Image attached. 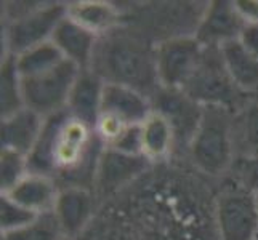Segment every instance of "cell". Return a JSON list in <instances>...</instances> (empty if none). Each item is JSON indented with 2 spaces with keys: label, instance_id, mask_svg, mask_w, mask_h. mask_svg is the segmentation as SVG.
I'll list each match as a JSON object with an SVG mask.
<instances>
[{
  "label": "cell",
  "instance_id": "1",
  "mask_svg": "<svg viewBox=\"0 0 258 240\" xmlns=\"http://www.w3.org/2000/svg\"><path fill=\"white\" fill-rule=\"evenodd\" d=\"M234 114L220 106H204L199 127L189 143L192 164L212 178L223 176L236 164Z\"/></svg>",
  "mask_w": 258,
  "mask_h": 240
},
{
  "label": "cell",
  "instance_id": "2",
  "mask_svg": "<svg viewBox=\"0 0 258 240\" xmlns=\"http://www.w3.org/2000/svg\"><path fill=\"white\" fill-rule=\"evenodd\" d=\"M183 92L201 106H220L233 112L250 100L229 77L218 47H206L201 64Z\"/></svg>",
  "mask_w": 258,
  "mask_h": 240
},
{
  "label": "cell",
  "instance_id": "3",
  "mask_svg": "<svg viewBox=\"0 0 258 240\" xmlns=\"http://www.w3.org/2000/svg\"><path fill=\"white\" fill-rule=\"evenodd\" d=\"M81 67L63 59L58 66L34 77L21 78L24 106L42 117H50L68 108V100Z\"/></svg>",
  "mask_w": 258,
  "mask_h": 240
},
{
  "label": "cell",
  "instance_id": "4",
  "mask_svg": "<svg viewBox=\"0 0 258 240\" xmlns=\"http://www.w3.org/2000/svg\"><path fill=\"white\" fill-rule=\"evenodd\" d=\"M100 64L104 72L100 75L104 82H117L130 85L141 90V85H153L151 80L157 82L156 56L151 58L145 50L128 40H111L104 50H101ZM159 85V82H157Z\"/></svg>",
  "mask_w": 258,
  "mask_h": 240
},
{
  "label": "cell",
  "instance_id": "5",
  "mask_svg": "<svg viewBox=\"0 0 258 240\" xmlns=\"http://www.w3.org/2000/svg\"><path fill=\"white\" fill-rule=\"evenodd\" d=\"M206 47L196 35L173 37L156 48V74L159 87L183 90L201 64Z\"/></svg>",
  "mask_w": 258,
  "mask_h": 240
},
{
  "label": "cell",
  "instance_id": "6",
  "mask_svg": "<svg viewBox=\"0 0 258 240\" xmlns=\"http://www.w3.org/2000/svg\"><path fill=\"white\" fill-rule=\"evenodd\" d=\"M68 15V5L50 4L32 8L21 16H16L8 24L5 32V55H20L42 43L50 42L58 24Z\"/></svg>",
  "mask_w": 258,
  "mask_h": 240
},
{
  "label": "cell",
  "instance_id": "7",
  "mask_svg": "<svg viewBox=\"0 0 258 240\" xmlns=\"http://www.w3.org/2000/svg\"><path fill=\"white\" fill-rule=\"evenodd\" d=\"M215 221L220 240H255L258 210L253 192L241 186L223 191L215 200Z\"/></svg>",
  "mask_w": 258,
  "mask_h": 240
},
{
  "label": "cell",
  "instance_id": "8",
  "mask_svg": "<svg viewBox=\"0 0 258 240\" xmlns=\"http://www.w3.org/2000/svg\"><path fill=\"white\" fill-rule=\"evenodd\" d=\"M149 167L151 160L143 154L130 155L104 146L96 164L93 186L98 194L106 197L137 180Z\"/></svg>",
  "mask_w": 258,
  "mask_h": 240
},
{
  "label": "cell",
  "instance_id": "9",
  "mask_svg": "<svg viewBox=\"0 0 258 240\" xmlns=\"http://www.w3.org/2000/svg\"><path fill=\"white\" fill-rule=\"evenodd\" d=\"M153 109L170 122L175 141H184L189 147L194 133L199 127L204 106L191 100L183 90H168L159 87Z\"/></svg>",
  "mask_w": 258,
  "mask_h": 240
},
{
  "label": "cell",
  "instance_id": "10",
  "mask_svg": "<svg viewBox=\"0 0 258 240\" xmlns=\"http://www.w3.org/2000/svg\"><path fill=\"white\" fill-rule=\"evenodd\" d=\"M148 96L130 85L106 82L101 98V115L120 122L122 125H141L153 112Z\"/></svg>",
  "mask_w": 258,
  "mask_h": 240
},
{
  "label": "cell",
  "instance_id": "11",
  "mask_svg": "<svg viewBox=\"0 0 258 240\" xmlns=\"http://www.w3.org/2000/svg\"><path fill=\"white\" fill-rule=\"evenodd\" d=\"M93 194L90 189L81 186H64L59 188L58 197L53 207L61 232L66 237H76L85 229L93 216Z\"/></svg>",
  "mask_w": 258,
  "mask_h": 240
},
{
  "label": "cell",
  "instance_id": "12",
  "mask_svg": "<svg viewBox=\"0 0 258 240\" xmlns=\"http://www.w3.org/2000/svg\"><path fill=\"white\" fill-rule=\"evenodd\" d=\"M245 21L236 10L234 2H212L196 32L204 47H220L229 40L239 39Z\"/></svg>",
  "mask_w": 258,
  "mask_h": 240
},
{
  "label": "cell",
  "instance_id": "13",
  "mask_svg": "<svg viewBox=\"0 0 258 240\" xmlns=\"http://www.w3.org/2000/svg\"><path fill=\"white\" fill-rule=\"evenodd\" d=\"M104 78L93 69L81 70L68 100V112L71 117L82 122L92 131L96 130L101 115V98L104 88Z\"/></svg>",
  "mask_w": 258,
  "mask_h": 240
},
{
  "label": "cell",
  "instance_id": "14",
  "mask_svg": "<svg viewBox=\"0 0 258 240\" xmlns=\"http://www.w3.org/2000/svg\"><path fill=\"white\" fill-rule=\"evenodd\" d=\"M51 42L66 59L82 70L90 69L98 47V34L88 31L68 15L55 29Z\"/></svg>",
  "mask_w": 258,
  "mask_h": 240
},
{
  "label": "cell",
  "instance_id": "15",
  "mask_svg": "<svg viewBox=\"0 0 258 240\" xmlns=\"http://www.w3.org/2000/svg\"><path fill=\"white\" fill-rule=\"evenodd\" d=\"M45 117L24 108L2 119V147L29 155L42 133Z\"/></svg>",
  "mask_w": 258,
  "mask_h": 240
},
{
  "label": "cell",
  "instance_id": "16",
  "mask_svg": "<svg viewBox=\"0 0 258 240\" xmlns=\"http://www.w3.org/2000/svg\"><path fill=\"white\" fill-rule=\"evenodd\" d=\"M58 192L59 188L55 183V178L28 173L12 191L5 192V195L20 203L21 207L37 215H43V213L53 211Z\"/></svg>",
  "mask_w": 258,
  "mask_h": 240
},
{
  "label": "cell",
  "instance_id": "17",
  "mask_svg": "<svg viewBox=\"0 0 258 240\" xmlns=\"http://www.w3.org/2000/svg\"><path fill=\"white\" fill-rule=\"evenodd\" d=\"M218 48L225 67L236 87L244 95L258 98V59L242 47L239 39L229 40Z\"/></svg>",
  "mask_w": 258,
  "mask_h": 240
},
{
  "label": "cell",
  "instance_id": "18",
  "mask_svg": "<svg viewBox=\"0 0 258 240\" xmlns=\"http://www.w3.org/2000/svg\"><path fill=\"white\" fill-rule=\"evenodd\" d=\"M141 141H143V155H146L151 162L167 157L175 143V133L170 122L162 114L153 111L141 123Z\"/></svg>",
  "mask_w": 258,
  "mask_h": 240
},
{
  "label": "cell",
  "instance_id": "19",
  "mask_svg": "<svg viewBox=\"0 0 258 240\" xmlns=\"http://www.w3.org/2000/svg\"><path fill=\"white\" fill-rule=\"evenodd\" d=\"M234 144L237 158L258 154V98H250L234 114Z\"/></svg>",
  "mask_w": 258,
  "mask_h": 240
},
{
  "label": "cell",
  "instance_id": "20",
  "mask_svg": "<svg viewBox=\"0 0 258 240\" xmlns=\"http://www.w3.org/2000/svg\"><path fill=\"white\" fill-rule=\"evenodd\" d=\"M68 16L88 31L101 34L117 24V10L106 2H77L68 5Z\"/></svg>",
  "mask_w": 258,
  "mask_h": 240
},
{
  "label": "cell",
  "instance_id": "21",
  "mask_svg": "<svg viewBox=\"0 0 258 240\" xmlns=\"http://www.w3.org/2000/svg\"><path fill=\"white\" fill-rule=\"evenodd\" d=\"M63 59H66V58L61 55V51L51 40L42 43V45L34 47V48L26 50L15 56L16 67H18V72H20L21 78L34 77L42 72H47V70L58 66Z\"/></svg>",
  "mask_w": 258,
  "mask_h": 240
},
{
  "label": "cell",
  "instance_id": "22",
  "mask_svg": "<svg viewBox=\"0 0 258 240\" xmlns=\"http://www.w3.org/2000/svg\"><path fill=\"white\" fill-rule=\"evenodd\" d=\"M0 95H2V100H0V104H2V119L24 108L21 75L18 72L16 61L13 55H5V59L2 61V85H0Z\"/></svg>",
  "mask_w": 258,
  "mask_h": 240
},
{
  "label": "cell",
  "instance_id": "23",
  "mask_svg": "<svg viewBox=\"0 0 258 240\" xmlns=\"http://www.w3.org/2000/svg\"><path fill=\"white\" fill-rule=\"evenodd\" d=\"M63 237L53 211L43 213L29 226L2 234V240H61Z\"/></svg>",
  "mask_w": 258,
  "mask_h": 240
},
{
  "label": "cell",
  "instance_id": "24",
  "mask_svg": "<svg viewBox=\"0 0 258 240\" xmlns=\"http://www.w3.org/2000/svg\"><path fill=\"white\" fill-rule=\"evenodd\" d=\"M0 186L2 194L12 191L23 178L29 173L28 155H23L12 149H4L0 154Z\"/></svg>",
  "mask_w": 258,
  "mask_h": 240
},
{
  "label": "cell",
  "instance_id": "25",
  "mask_svg": "<svg viewBox=\"0 0 258 240\" xmlns=\"http://www.w3.org/2000/svg\"><path fill=\"white\" fill-rule=\"evenodd\" d=\"M40 215H37V213L21 207L20 203L12 200L8 195L2 194V202H0V226H2V234L13 232V230L29 226Z\"/></svg>",
  "mask_w": 258,
  "mask_h": 240
},
{
  "label": "cell",
  "instance_id": "26",
  "mask_svg": "<svg viewBox=\"0 0 258 240\" xmlns=\"http://www.w3.org/2000/svg\"><path fill=\"white\" fill-rule=\"evenodd\" d=\"M130 155L143 154V141H141V125H128L123 128L111 143L106 146Z\"/></svg>",
  "mask_w": 258,
  "mask_h": 240
},
{
  "label": "cell",
  "instance_id": "27",
  "mask_svg": "<svg viewBox=\"0 0 258 240\" xmlns=\"http://www.w3.org/2000/svg\"><path fill=\"white\" fill-rule=\"evenodd\" d=\"M236 173L239 186L248 192L258 191V154L236 158Z\"/></svg>",
  "mask_w": 258,
  "mask_h": 240
},
{
  "label": "cell",
  "instance_id": "28",
  "mask_svg": "<svg viewBox=\"0 0 258 240\" xmlns=\"http://www.w3.org/2000/svg\"><path fill=\"white\" fill-rule=\"evenodd\" d=\"M239 42L250 55L258 59V24H245V28L239 35Z\"/></svg>",
  "mask_w": 258,
  "mask_h": 240
},
{
  "label": "cell",
  "instance_id": "29",
  "mask_svg": "<svg viewBox=\"0 0 258 240\" xmlns=\"http://www.w3.org/2000/svg\"><path fill=\"white\" fill-rule=\"evenodd\" d=\"M234 5L245 24H258V0H239Z\"/></svg>",
  "mask_w": 258,
  "mask_h": 240
},
{
  "label": "cell",
  "instance_id": "30",
  "mask_svg": "<svg viewBox=\"0 0 258 240\" xmlns=\"http://www.w3.org/2000/svg\"><path fill=\"white\" fill-rule=\"evenodd\" d=\"M253 197H255V203H256V210H258V191L253 192Z\"/></svg>",
  "mask_w": 258,
  "mask_h": 240
},
{
  "label": "cell",
  "instance_id": "31",
  "mask_svg": "<svg viewBox=\"0 0 258 240\" xmlns=\"http://www.w3.org/2000/svg\"><path fill=\"white\" fill-rule=\"evenodd\" d=\"M61 240H76V238H74V237H66V235H64Z\"/></svg>",
  "mask_w": 258,
  "mask_h": 240
},
{
  "label": "cell",
  "instance_id": "32",
  "mask_svg": "<svg viewBox=\"0 0 258 240\" xmlns=\"http://www.w3.org/2000/svg\"><path fill=\"white\" fill-rule=\"evenodd\" d=\"M255 240H258V234H256V238H255Z\"/></svg>",
  "mask_w": 258,
  "mask_h": 240
}]
</instances>
